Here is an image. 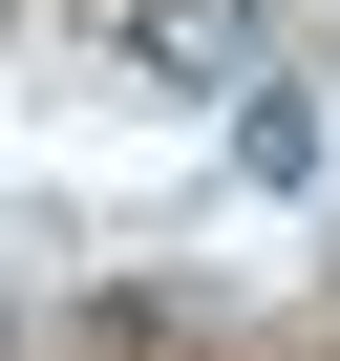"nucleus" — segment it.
Instances as JSON below:
<instances>
[{
    "label": "nucleus",
    "mask_w": 340,
    "mask_h": 361,
    "mask_svg": "<svg viewBox=\"0 0 340 361\" xmlns=\"http://www.w3.org/2000/svg\"><path fill=\"white\" fill-rule=\"evenodd\" d=\"M149 64L170 85H255V0H149Z\"/></svg>",
    "instance_id": "1"
},
{
    "label": "nucleus",
    "mask_w": 340,
    "mask_h": 361,
    "mask_svg": "<svg viewBox=\"0 0 340 361\" xmlns=\"http://www.w3.org/2000/svg\"><path fill=\"white\" fill-rule=\"evenodd\" d=\"M234 170L298 192V170H319V106H298V85H234Z\"/></svg>",
    "instance_id": "2"
}]
</instances>
